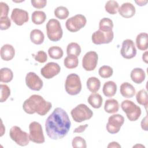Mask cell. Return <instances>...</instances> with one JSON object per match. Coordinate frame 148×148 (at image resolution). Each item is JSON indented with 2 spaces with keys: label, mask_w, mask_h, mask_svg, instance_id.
<instances>
[{
  "label": "cell",
  "mask_w": 148,
  "mask_h": 148,
  "mask_svg": "<svg viewBox=\"0 0 148 148\" xmlns=\"http://www.w3.org/2000/svg\"><path fill=\"white\" fill-rule=\"evenodd\" d=\"M71 125V122L66 111L61 108H57L47 118L45 130L50 139L58 140L67 135Z\"/></svg>",
  "instance_id": "6da1fadb"
},
{
  "label": "cell",
  "mask_w": 148,
  "mask_h": 148,
  "mask_svg": "<svg viewBox=\"0 0 148 148\" xmlns=\"http://www.w3.org/2000/svg\"><path fill=\"white\" fill-rule=\"evenodd\" d=\"M51 106V103L46 101L42 96L34 94L24 102L23 109L25 113L29 114L36 113L42 116L49 112Z\"/></svg>",
  "instance_id": "7a4b0ae2"
},
{
  "label": "cell",
  "mask_w": 148,
  "mask_h": 148,
  "mask_svg": "<svg viewBox=\"0 0 148 148\" xmlns=\"http://www.w3.org/2000/svg\"><path fill=\"white\" fill-rule=\"evenodd\" d=\"M47 35L52 42H58L62 37L63 31L60 21L54 18L50 19L46 25Z\"/></svg>",
  "instance_id": "3957f363"
},
{
  "label": "cell",
  "mask_w": 148,
  "mask_h": 148,
  "mask_svg": "<svg viewBox=\"0 0 148 148\" xmlns=\"http://www.w3.org/2000/svg\"><path fill=\"white\" fill-rule=\"evenodd\" d=\"M65 89L70 95H77L82 90V83L79 75L76 73H71L66 78Z\"/></svg>",
  "instance_id": "277c9868"
},
{
  "label": "cell",
  "mask_w": 148,
  "mask_h": 148,
  "mask_svg": "<svg viewBox=\"0 0 148 148\" xmlns=\"http://www.w3.org/2000/svg\"><path fill=\"white\" fill-rule=\"evenodd\" d=\"M71 114L75 121L81 123L90 119L93 116V112L86 105L80 103L72 109Z\"/></svg>",
  "instance_id": "5b68a950"
},
{
  "label": "cell",
  "mask_w": 148,
  "mask_h": 148,
  "mask_svg": "<svg viewBox=\"0 0 148 148\" xmlns=\"http://www.w3.org/2000/svg\"><path fill=\"white\" fill-rule=\"evenodd\" d=\"M121 108L131 121H136L141 115V109L132 101L124 100L121 103Z\"/></svg>",
  "instance_id": "8992f818"
},
{
  "label": "cell",
  "mask_w": 148,
  "mask_h": 148,
  "mask_svg": "<svg viewBox=\"0 0 148 148\" xmlns=\"http://www.w3.org/2000/svg\"><path fill=\"white\" fill-rule=\"evenodd\" d=\"M9 136L12 140L21 146L28 145L30 141L29 134L22 131L19 127L16 125H14L10 128Z\"/></svg>",
  "instance_id": "52a82bcc"
},
{
  "label": "cell",
  "mask_w": 148,
  "mask_h": 148,
  "mask_svg": "<svg viewBox=\"0 0 148 148\" xmlns=\"http://www.w3.org/2000/svg\"><path fill=\"white\" fill-rule=\"evenodd\" d=\"M86 23V17L83 14H78L68 18L65 22V26L69 31L75 32L83 28Z\"/></svg>",
  "instance_id": "ba28073f"
},
{
  "label": "cell",
  "mask_w": 148,
  "mask_h": 148,
  "mask_svg": "<svg viewBox=\"0 0 148 148\" xmlns=\"http://www.w3.org/2000/svg\"><path fill=\"white\" fill-rule=\"evenodd\" d=\"M30 141L38 144L43 143L45 141L42 125L36 121H32L29 125Z\"/></svg>",
  "instance_id": "9c48e42d"
},
{
  "label": "cell",
  "mask_w": 148,
  "mask_h": 148,
  "mask_svg": "<svg viewBox=\"0 0 148 148\" xmlns=\"http://www.w3.org/2000/svg\"><path fill=\"white\" fill-rule=\"evenodd\" d=\"M124 123V117L120 114H114L108 119L106 128L108 132L111 134H114L119 132L120 128Z\"/></svg>",
  "instance_id": "30bf717a"
},
{
  "label": "cell",
  "mask_w": 148,
  "mask_h": 148,
  "mask_svg": "<svg viewBox=\"0 0 148 148\" xmlns=\"http://www.w3.org/2000/svg\"><path fill=\"white\" fill-rule=\"evenodd\" d=\"M98 54L94 51L87 52L82 58V66L86 71H94L97 65Z\"/></svg>",
  "instance_id": "8fae6325"
},
{
  "label": "cell",
  "mask_w": 148,
  "mask_h": 148,
  "mask_svg": "<svg viewBox=\"0 0 148 148\" xmlns=\"http://www.w3.org/2000/svg\"><path fill=\"white\" fill-rule=\"evenodd\" d=\"M114 34L113 31L103 32L99 29L95 31L91 36L92 42L95 45L108 44L113 39Z\"/></svg>",
  "instance_id": "7c38bea8"
},
{
  "label": "cell",
  "mask_w": 148,
  "mask_h": 148,
  "mask_svg": "<svg viewBox=\"0 0 148 148\" xmlns=\"http://www.w3.org/2000/svg\"><path fill=\"white\" fill-rule=\"evenodd\" d=\"M120 53L125 59H131L136 55V49L132 40L127 39L122 43Z\"/></svg>",
  "instance_id": "4fadbf2b"
},
{
  "label": "cell",
  "mask_w": 148,
  "mask_h": 148,
  "mask_svg": "<svg viewBox=\"0 0 148 148\" xmlns=\"http://www.w3.org/2000/svg\"><path fill=\"white\" fill-rule=\"evenodd\" d=\"M25 83L27 86L33 91H39L43 86L42 80L33 72H29L26 75Z\"/></svg>",
  "instance_id": "5bb4252c"
},
{
  "label": "cell",
  "mask_w": 148,
  "mask_h": 148,
  "mask_svg": "<svg viewBox=\"0 0 148 148\" xmlns=\"http://www.w3.org/2000/svg\"><path fill=\"white\" fill-rule=\"evenodd\" d=\"M60 71V66L57 63L50 62L40 69V73L45 78L50 79L57 75Z\"/></svg>",
  "instance_id": "9a60e30c"
},
{
  "label": "cell",
  "mask_w": 148,
  "mask_h": 148,
  "mask_svg": "<svg viewBox=\"0 0 148 148\" xmlns=\"http://www.w3.org/2000/svg\"><path fill=\"white\" fill-rule=\"evenodd\" d=\"M11 19L16 25L21 26L28 21V13L23 9L14 8L12 12Z\"/></svg>",
  "instance_id": "2e32d148"
},
{
  "label": "cell",
  "mask_w": 148,
  "mask_h": 148,
  "mask_svg": "<svg viewBox=\"0 0 148 148\" xmlns=\"http://www.w3.org/2000/svg\"><path fill=\"white\" fill-rule=\"evenodd\" d=\"M118 12L124 18H131L135 14V8L131 3H123L118 9Z\"/></svg>",
  "instance_id": "e0dca14e"
},
{
  "label": "cell",
  "mask_w": 148,
  "mask_h": 148,
  "mask_svg": "<svg viewBox=\"0 0 148 148\" xmlns=\"http://www.w3.org/2000/svg\"><path fill=\"white\" fill-rule=\"evenodd\" d=\"M1 57L6 61L12 60L15 55V50L13 46L9 44H5L1 48Z\"/></svg>",
  "instance_id": "ac0fdd59"
},
{
  "label": "cell",
  "mask_w": 148,
  "mask_h": 148,
  "mask_svg": "<svg viewBox=\"0 0 148 148\" xmlns=\"http://www.w3.org/2000/svg\"><path fill=\"white\" fill-rule=\"evenodd\" d=\"M120 91L121 95L126 98H131L133 97L136 93L134 87L128 82H124L121 84Z\"/></svg>",
  "instance_id": "d6986e66"
},
{
  "label": "cell",
  "mask_w": 148,
  "mask_h": 148,
  "mask_svg": "<svg viewBox=\"0 0 148 148\" xmlns=\"http://www.w3.org/2000/svg\"><path fill=\"white\" fill-rule=\"evenodd\" d=\"M130 77L134 83L136 84H140L145 80L146 74L143 69L142 68H135L131 72Z\"/></svg>",
  "instance_id": "ffe728a7"
},
{
  "label": "cell",
  "mask_w": 148,
  "mask_h": 148,
  "mask_svg": "<svg viewBox=\"0 0 148 148\" xmlns=\"http://www.w3.org/2000/svg\"><path fill=\"white\" fill-rule=\"evenodd\" d=\"M137 48L142 51H145L148 48V34L146 32L139 34L136 38Z\"/></svg>",
  "instance_id": "44dd1931"
},
{
  "label": "cell",
  "mask_w": 148,
  "mask_h": 148,
  "mask_svg": "<svg viewBox=\"0 0 148 148\" xmlns=\"http://www.w3.org/2000/svg\"><path fill=\"white\" fill-rule=\"evenodd\" d=\"M102 92L107 97H113L117 92V85L113 81H108L103 84Z\"/></svg>",
  "instance_id": "7402d4cb"
},
{
  "label": "cell",
  "mask_w": 148,
  "mask_h": 148,
  "mask_svg": "<svg viewBox=\"0 0 148 148\" xmlns=\"http://www.w3.org/2000/svg\"><path fill=\"white\" fill-rule=\"evenodd\" d=\"M88 103L94 108L98 109L100 108L102 105V97L101 95L96 92H92L87 99Z\"/></svg>",
  "instance_id": "603a6c76"
},
{
  "label": "cell",
  "mask_w": 148,
  "mask_h": 148,
  "mask_svg": "<svg viewBox=\"0 0 148 148\" xmlns=\"http://www.w3.org/2000/svg\"><path fill=\"white\" fill-rule=\"evenodd\" d=\"M119 104L115 99H108L105 102L104 110L108 113H115L119 111Z\"/></svg>",
  "instance_id": "cb8c5ba5"
},
{
  "label": "cell",
  "mask_w": 148,
  "mask_h": 148,
  "mask_svg": "<svg viewBox=\"0 0 148 148\" xmlns=\"http://www.w3.org/2000/svg\"><path fill=\"white\" fill-rule=\"evenodd\" d=\"M30 39L35 45H41L44 41L45 35L40 29H34L30 33Z\"/></svg>",
  "instance_id": "d4e9b609"
},
{
  "label": "cell",
  "mask_w": 148,
  "mask_h": 148,
  "mask_svg": "<svg viewBox=\"0 0 148 148\" xmlns=\"http://www.w3.org/2000/svg\"><path fill=\"white\" fill-rule=\"evenodd\" d=\"M87 87L91 92H97L101 87V82L96 77H89L86 82Z\"/></svg>",
  "instance_id": "484cf974"
},
{
  "label": "cell",
  "mask_w": 148,
  "mask_h": 148,
  "mask_svg": "<svg viewBox=\"0 0 148 148\" xmlns=\"http://www.w3.org/2000/svg\"><path fill=\"white\" fill-rule=\"evenodd\" d=\"M113 28V21L107 17L102 18L99 23V29L103 32H109L112 31Z\"/></svg>",
  "instance_id": "4316f807"
},
{
  "label": "cell",
  "mask_w": 148,
  "mask_h": 148,
  "mask_svg": "<svg viewBox=\"0 0 148 148\" xmlns=\"http://www.w3.org/2000/svg\"><path fill=\"white\" fill-rule=\"evenodd\" d=\"M0 81L2 83H9L11 82L13 78V73L12 71L8 68H2L0 71Z\"/></svg>",
  "instance_id": "83f0119b"
},
{
  "label": "cell",
  "mask_w": 148,
  "mask_h": 148,
  "mask_svg": "<svg viewBox=\"0 0 148 148\" xmlns=\"http://www.w3.org/2000/svg\"><path fill=\"white\" fill-rule=\"evenodd\" d=\"M46 19L45 13L41 10L34 11L32 14V21L34 24L40 25L43 24Z\"/></svg>",
  "instance_id": "f1b7e54d"
},
{
  "label": "cell",
  "mask_w": 148,
  "mask_h": 148,
  "mask_svg": "<svg viewBox=\"0 0 148 148\" xmlns=\"http://www.w3.org/2000/svg\"><path fill=\"white\" fill-rule=\"evenodd\" d=\"M48 54L51 58L58 60L62 57L64 53L62 49L60 47L54 46L49 48Z\"/></svg>",
  "instance_id": "f546056e"
},
{
  "label": "cell",
  "mask_w": 148,
  "mask_h": 148,
  "mask_svg": "<svg viewBox=\"0 0 148 148\" xmlns=\"http://www.w3.org/2000/svg\"><path fill=\"white\" fill-rule=\"evenodd\" d=\"M136 99L137 102L139 104L145 106L146 110H147V107L148 104V98H147V91L145 89H142L136 93Z\"/></svg>",
  "instance_id": "4dcf8cb0"
},
{
  "label": "cell",
  "mask_w": 148,
  "mask_h": 148,
  "mask_svg": "<svg viewBox=\"0 0 148 148\" xmlns=\"http://www.w3.org/2000/svg\"><path fill=\"white\" fill-rule=\"evenodd\" d=\"M78 58L75 56H68L64 60V65L68 69H74L78 66Z\"/></svg>",
  "instance_id": "1f68e13d"
},
{
  "label": "cell",
  "mask_w": 148,
  "mask_h": 148,
  "mask_svg": "<svg viewBox=\"0 0 148 148\" xmlns=\"http://www.w3.org/2000/svg\"><path fill=\"white\" fill-rule=\"evenodd\" d=\"M81 53L80 45L75 42H72L68 45L66 47V53L68 56H75L78 57Z\"/></svg>",
  "instance_id": "d6a6232c"
},
{
  "label": "cell",
  "mask_w": 148,
  "mask_h": 148,
  "mask_svg": "<svg viewBox=\"0 0 148 148\" xmlns=\"http://www.w3.org/2000/svg\"><path fill=\"white\" fill-rule=\"evenodd\" d=\"M119 8V5L118 2L116 1L110 0L106 2L105 5V10L110 14H116Z\"/></svg>",
  "instance_id": "836d02e7"
},
{
  "label": "cell",
  "mask_w": 148,
  "mask_h": 148,
  "mask_svg": "<svg viewBox=\"0 0 148 148\" xmlns=\"http://www.w3.org/2000/svg\"><path fill=\"white\" fill-rule=\"evenodd\" d=\"M54 13V16L60 20H64L68 17L69 10L66 7L60 6L55 9Z\"/></svg>",
  "instance_id": "e575fe53"
},
{
  "label": "cell",
  "mask_w": 148,
  "mask_h": 148,
  "mask_svg": "<svg viewBox=\"0 0 148 148\" xmlns=\"http://www.w3.org/2000/svg\"><path fill=\"white\" fill-rule=\"evenodd\" d=\"M113 70L112 67L108 65H103L101 66L98 70L99 76L104 79L109 78L113 75Z\"/></svg>",
  "instance_id": "d590c367"
},
{
  "label": "cell",
  "mask_w": 148,
  "mask_h": 148,
  "mask_svg": "<svg viewBox=\"0 0 148 148\" xmlns=\"http://www.w3.org/2000/svg\"><path fill=\"white\" fill-rule=\"evenodd\" d=\"M1 88V102H3L7 100L10 95V90L8 86L4 84L0 85Z\"/></svg>",
  "instance_id": "8d00e7d4"
},
{
  "label": "cell",
  "mask_w": 148,
  "mask_h": 148,
  "mask_svg": "<svg viewBox=\"0 0 148 148\" xmlns=\"http://www.w3.org/2000/svg\"><path fill=\"white\" fill-rule=\"evenodd\" d=\"M72 147L74 148H86L87 144L85 139L81 136H75L72 141Z\"/></svg>",
  "instance_id": "74e56055"
},
{
  "label": "cell",
  "mask_w": 148,
  "mask_h": 148,
  "mask_svg": "<svg viewBox=\"0 0 148 148\" xmlns=\"http://www.w3.org/2000/svg\"><path fill=\"white\" fill-rule=\"evenodd\" d=\"M11 25L10 19L7 17L0 18V29L1 30H6L10 28Z\"/></svg>",
  "instance_id": "f35d334b"
},
{
  "label": "cell",
  "mask_w": 148,
  "mask_h": 148,
  "mask_svg": "<svg viewBox=\"0 0 148 148\" xmlns=\"http://www.w3.org/2000/svg\"><path fill=\"white\" fill-rule=\"evenodd\" d=\"M34 58L36 61L39 62V63H45L47 59V56L46 53L42 50H40L37 52L36 54L34 55Z\"/></svg>",
  "instance_id": "ab89813d"
},
{
  "label": "cell",
  "mask_w": 148,
  "mask_h": 148,
  "mask_svg": "<svg viewBox=\"0 0 148 148\" xmlns=\"http://www.w3.org/2000/svg\"><path fill=\"white\" fill-rule=\"evenodd\" d=\"M0 8H1V14L0 18L3 17H7L9 11V8L8 5L3 2H0Z\"/></svg>",
  "instance_id": "60d3db41"
},
{
  "label": "cell",
  "mask_w": 148,
  "mask_h": 148,
  "mask_svg": "<svg viewBox=\"0 0 148 148\" xmlns=\"http://www.w3.org/2000/svg\"><path fill=\"white\" fill-rule=\"evenodd\" d=\"M31 2L32 6L37 9L43 8L47 4L46 0H31Z\"/></svg>",
  "instance_id": "b9f144b4"
},
{
  "label": "cell",
  "mask_w": 148,
  "mask_h": 148,
  "mask_svg": "<svg viewBox=\"0 0 148 148\" xmlns=\"http://www.w3.org/2000/svg\"><path fill=\"white\" fill-rule=\"evenodd\" d=\"M87 127H88V124H84V125H80L74 130L73 132L74 133H82L86 130V129Z\"/></svg>",
  "instance_id": "7bdbcfd3"
},
{
  "label": "cell",
  "mask_w": 148,
  "mask_h": 148,
  "mask_svg": "<svg viewBox=\"0 0 148 148\" xmlns=\"http://www.w3.org/2000/svg\"><path fill=\"white\" fill-rule=\"evenodd\" d=\"M141 127L143 130L145 131H147V115L142 120L141 123Z\"/></svg>",
  "instance_id": "ee69618b"
},
{
  "label": "cell",
  "mask_w": 148,
  "mask_h": 148,
  "mask_svg": "<svg viewBox=\"0 0 148 148\" xmlns=\"http://www.w3.org/2000/svg\"><path fill=\"white\" fill-rule=\"evenodd\" d=\"M108 148H117V147H121L120 145L117 142H112L109 143V145L107 146Z\"/></svg>",
  "instance_id": "f6af8a7d"
},
{
  "label": "cell",
  "mask_w": 148,
  "mask_h": 148,
  "mask_svg": "<svg viewBox=\"0 0 148 148\" xmlns=\"http://www.w3.org/2000/svg\"><path fill=\"white\" fill-rule=\"evenodd\" d=\"M135 3L140 6H142L145 5L147 3V1H135Z\"/></svg>",
  "instance_id": "bcb514c9"
},
{
  "label": "cell",
  "mask_w": 148,
  "mask_h": 148,
  "mask_svg": "<svg viewBox=\"0 0 148 148\" xmlns=\"http://www.w3.org/2000/svg\"><path fill=\"white\" fill-rule=\"evenodd\" d=\"M142 60L145 63H147V51H146L142 55Z\"/></svg>",
  "instance_id": "7dc6e473"
},
{
  "label": "cell",
  "mask_w": 148,
  "mask_h": 148,
  "mask_svg": "<svg viewBox=\"0 0 148 148\" xmlns=\"http://www.w3.org/2000/svg\"><path fill=\"white\" fill-rule=\"evenodd\" d=\"M138 146H139V147H145V146H143V145H136L135 146H134V147H138Z\"/></svg>",
  "instance_id": "c3c4849f"
}]
</instances>
